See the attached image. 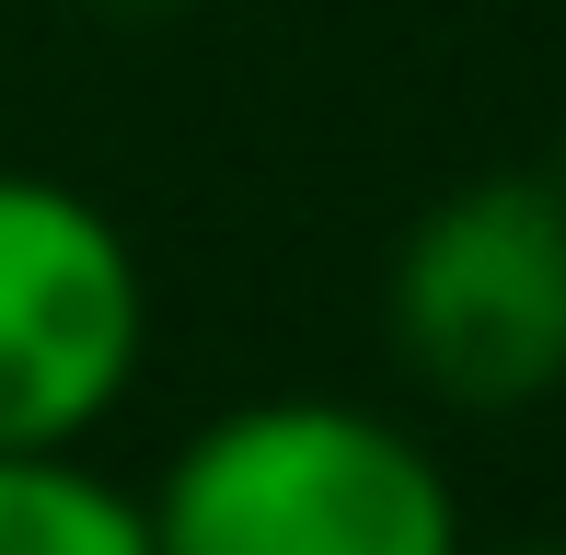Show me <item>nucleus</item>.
Returning a JSON list of instances; mask_svg holds the SVG:
<instances>
[{"label": "nucleus", "instance_id": "nucleus-4", "mask_svg": "<svg viewBox=\"0 0 566 555\" xmlns=\"http://www.w3.org/2000/svg\"><path fill=\"white\" fill-rule=\"evenodd\" d=\"M0 555H150V510L82 451H0Z\"/></svg>", "mask_w": 566, "mask_h": 555}, {"label": "nucleus", "instance_id": "nucleus-5", "mask_svg": "<svg viewBox=\"0 0 566 555\" xmlns=\"http://www.w3.org/2000/svg\"><path fill=\"white\" fill-rule=\"evenodd\" d=\"M462 555H566V533H521V544H462Z\"/></svg>", "mask_w": 566, "mask_h": 555}, {"label": "nucleus", "instance_id": "nucleus-2", "mask_svg": "<svg viewBox=\"0 0 566 555\" xmlns=\"http://www.w3.org/2000/svg\"><path fill=\"white\" fill-rule=\"evenodd\" d=\"M381 336L451 417H532L566 394V186L462 174L381 266Z\"/></svg>", "mask_w": 566, "mask_h": 555}, {"label": "nucleus", "instance_id": "nucleus-6", "mask_svg": "<svg viewBox=\"0 0 566 555\" xmlns=\"http://www.w3.org/2000/svg\"><path fill=\"white\" fill-rule=\"evenodd\" d=\"M555 186H566V163H555Z\"/></svg>", "mask_w": 566, "mask_h": 555}, {"label": "nucleus", "instance_id": "nucleus-1", "mask_svg": "<svg viewBox=\"0 0 566 555\" xmlns=\"http://www.w3.org/2000/svg\"><path fill=\"white\" fill-rule=\"evenodd\" d=\"M150 555H462L428 428L358 394H243L150 474Z\"/></svg>", "mask_w": 566, "mask_h": 555}, {"label": "nucleus", "instance_id": "nucleus-3", "mask_svg": "<svg viewBox=\"0 0 566 555\" xmlns=\"http://www.w3.org/2000/svg\"><path fill=\"white\" fill-rule=\"evenodd\" d=\"M150 359V266L70 174L0 163V451H93Z\"/></svg>", "mask_w": 566, "mask_h": 555}]
</instances>
